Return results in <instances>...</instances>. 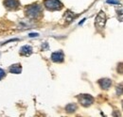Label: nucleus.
Returning a JSON list of instances; mask_svg holds the SVG:
<instances>
[{
  "instance_id": "nucleus-9",
  "label": "nucleus",
  "mask_w": 123,
  "mask_h": 117,
  "mask_svg": "<svg viewBox=\"0 0 123 117\" xmlns=\"http://www.w3.org/2000/svg\"><path fill=\"white\" fill-rule=\"evenodd\" d=\"M9 71L12 74H20L22 71V67L21 64H13L12 66H10Z\"/></svg>"
},
{
  "instance_id": "nucleus-1",
  "label": "nucleus",
  "mask_w": 123,
  "mask_h": 117,
  "mask_svg": "<svg viewBox=\"0 0 123 117\" xmlns=\"http://www.w3.org/2000/svg\"><path fill=\"white\" fill-rule=\"evenodd\" d=\"M26 16L30 19H36L42 13V6L39 4H31L25 9Z\"/></svg>"
},
{
  "instance_id": "nucleus-15",
  "label": "nucleus",
  "mask_w": 123,
  "mask_h": 117,
  "mask_svg": "<svg viewBox=\"0 0 123 117\" xmlns=\"http://www.w3.org/2000/svg\"><path fill=\"white\" fill-rule=\"evenodd\" d=\"M42 48H43V49H44V48H46V49H47V48H48V44L46 43V44H44V45H42Z\"/></svg>"
},
{
  "instance_id": "nucleus-13",
  "label": "nucleus",
  "mask_w": 123,
  "mask_h": 117,
  "mask_svg": "<svg viewBox=\"0 0 123 117\" xmlns=\"http://www.w3.org/2000/svg\"><path fill=\"white\" fill-rule=\"evenodd\" d=\"M5 75H6V74H5V71H4L3 69H1V68H0V80L5 76Z\"/></svg>"
},
{
  "instance_id": "nucleus-2",
  "label": "nucleus",
  "mask_w": 123,
  "mask_h": 117,
  "mask_svg": "<svg viewBox=\"0 0 123 117\" xmlns=\"http://www.w3.org/2000/svg\"><path fill=\"white\" fill-rule=\"evenodd\" d=\"M44 5L46 10L54 12V11H60L62 8V4L59 0H44Z\"/></svg>"
},
{
  "instance_id": "nucleus-11",
  "label": "nucleus",
  "mask_w": 123,
  "mask_h": 117,
  "mask_svg": "<svg viewBox=\"0 0 123 117\" xmlns=\"http://www.w3.org/2000/svg\"><path fill=\"white\" fill-rule=\"evenodd\" d=\"M76 17H77V15H75L73 12H71L70 11H67V12L64 15V18H65V20L67 21V23H70V22L74 21V19H75Z\"/></svg>"
},
{
  "instance_id": "nucleus-8",
  "label": "nucleus",
  "mask_w": 123,
  "mask_h": 117,
  "mask_svg": "<svg viewBox=\"0 0 123 117\" xmlns=\"http://www.w3.org/2000/svg\"><path fill=\"white\" fill-rule=\"evenodd\" d=\"M98 84L101 87V89L108 90L112 85V80L109 79V78H101V79L98 80Z\"/></svg>"
},
{
  "instance_id": "nucleus-14",
  "label": "nucleus",
  "mask_w": 123,
  "mask_h": 117,
  "mask_svg": "<svg viewBox=\"0 0 123 117\" xmlns=\"http://www.w3.org/2000/svg\"><path fill=\"white\" fill-rule=\"evenodd\" d=\"M29 36H30L31 38H33V37H38V36H39V34H38V33H30V34H29Z\"/></svg>"
},
{
  "instance_id": "nucleus-7",
  "label": "nucleus",
  "mask_w": 123,
  "mask_h": 117,
  "mask_svg": "<svg viewBox=\"0 0 123 117\" xmlns=\"http://www.w3.org/2000/svg\"><path fill=\"white\" fill-rule=\"evenodd\" d=\"M31 53H32V47L31 45H24L20 48V55L21 56L28 57V56H31Z\"/></svg>"
},
{
  "instance_id": "nucleus-3",
  "label": "nucleus",
  "mask_w": 123,
  "mask_h": 117,
  "mask_svg": "<svg viewBox=\"0 0 123 117\" xmlns=\"http://www.w3.org/2000/svg\"><path fill=\"white\" fill-rule=\"evenodd\" d=\"M105 24H106V14L100 11L97 17H96V21H95V26L98 28V29H103L105 27Z\"/></svg>"
},
{
  "instance_id": "nucleus-5",
  "label": "nucleus",
  "mask_w": 123,
  "mask_h": 117,
  "mask_svg": "<svg viewBox=\"0 0 123 117\" xmlns=\"http://www.w3.org/2000/svg\"><path fill=\"white\" fill-rule=\"evenodd\" d=\"M4 6L8 10H16L20 6L19 0H4Z\"/></svg>"
},
{
  "instance_id": "nucleus-6",
  "label": "nucleus",
  "mask_w": 123,
  "mask_h": 117,
  "mask_svg": "<svg viewBox=\"0 0 123 117\" xmlns=\"http://www.w3.org/2000/svg\"><path fill=\"white\" fill-rule=\"evenodd\" d=\"M51 59H52V61H54V62H62V61H63V59H64L63 52H62V51H57V52L52 53V55H51Z\"/></svg>"
},
{
  "instance_id": "nucleus-12",
  "label": "nucleus",
  "mask_w": 123,
  "mask_h": 117,
  "mask_svg": "<svg viewBox=\"0 0 123 117\" xmlns=\"http://www.w3.org/2000/svg\"><path fill=\"white\" fill-rule=\"evenodd\" d=\"M106 3H108V4H112V5H119L118 0H107Z\"/></svg>"
},
{
  "instance_id": "nucleus-4",
  "label": "nucleus",
  "mask_w": 123,
  "mask_h": 117,
  "mask_svg": "<svg viewBox=\"0 0 123 117\" xmlns=\"http://www.w3.org/2000/svg\"><path fill=\"white\" fill-rule=\"evenodd\" d=\"M78 99L80 103L83 106V107H89L90 105H92L94 102V97L90 94H80L78 95Z\"/></svg>"
},
{
  "instance_id": "nucleus-10",
  "label": "nucleus",
  "mask_w": 123,
  "mask_h": 117,
  "mask_svg": "<svg viewBox=\"0 0 123 117\" xmlns=\"http://www.w3.org/2000/svg\"><path fill=\"white\" fill-rule=\"evenodd\" d=\"M65 111L68 112V113H71V112H74L77 111V105L74 104V103H69L65 106Z\"/></svg>"
}]
</instances>
